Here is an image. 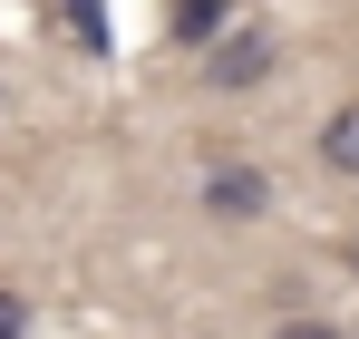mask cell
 <instances>
[{
  "mask_svg": "<svg viewBox=\"0 0 359 339\" xmlns=\"http://www.w3.org/2000/svg\"><path fill=\"white\" fill-rule=\"evenodd\" d=\"M224 29H243V0H165V39L175 49H214Z\"/></svg>",
  "mask_w": 359,
  "mask_h": 339,
  "instance_id": "3",
  "label": "cell"
},
{
  "mask_svg": "<svg viewBox=\"0 0 359 339\" xmlns=\"http://www.w3.org/2000/svg\"><path fill=\"white\" fill-rule=\"evenodd\" d=\"M272 339H350V330H340V320H282Z\"/></svg>",
  "mask_w": 359,
  "mask_h": 339,
  "instance_id": "7",
  "label": "cell"
},
{
  "mask_svg": "<svg viewBox=\"0 0 359 339\" xmlns=\"http://www.w3.org/2000/svg\"><path fill=\"white\" fill-rule=\"evenodd\" d=\"M320 165L359 184V97H340V107L320 116Z\"/></svg>",
  "mask_w": 359,
  "mask_h": 339,
  "instance_id": "4",
  "label": "cell"
},
{
  "mask_svg": "<svg viewBox=\"0 0 359 339\" xmlns=\"http://www.w3.org/2000/svg\"><path fill=\"white\" fill-rule=\"evenodd\" d=\"M0 339H29V300L20 291H0Z\"/></svg>",
  "mask_w": 359,
  "mask_h": 339,
  "instance_id": "6",
  "label": "cell"
},
{
  "mask_svg": "<svg viewBox=\"0 0 359 339\" xmlns=\"http://www.w3.org/2000/svg\"><path fill=\"white\" fill-rule=\"evenodd\" d=\"M68 39H78L88 58H107V49H117V29H107V0H68Z\"/></svg>",
  "mask_w": 359,
  "mask_h": 339,
  "instance_id": "5",
  "label": "cell"
},
{
  "mask_svg": "<svg viewBox=\"0 0 359 339\" xmlns=\"http://www.w3.org/2000/svg\"><path fill=\"white\" fill-rule=\"evenodd\" d=\"M204 214L214 223H262L272 214V174L252 165V155H214L204 165Z\"/></svg>",
  "mask_w": 359,
  "mask_h": 339,
  "instance_id": "2",
  "label": "cell"
},
{
  "mask_svg": "<svg viewBox=\"0 0 359 339\" xmlns=\"http://www.w3.org/2000/svg\"><path fill=\"white\" fill-rule=\"evenodd\" d=\"M272 68H282V39H272L262 20H243V29H224V39L204 49V88H214V97H252Z\"/></svg>",
  "mask_w": 359,
  "mask_h": 339,
  "instance_id": "1",
  "label": "cell"
}]
</instances>
